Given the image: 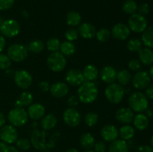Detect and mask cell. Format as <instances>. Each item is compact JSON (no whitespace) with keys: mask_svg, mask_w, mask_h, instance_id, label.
<instances>
[{"mask_svg":"<svg viewBox=\"0 0 153 152\" xmlns=\"http://www.w3.org/2000/svg\"><path fill=\"white\" fill-rule=\"evenodd\" d=\"M98 88L92 81L85 80L78 89V98L84 104H91L97 100L98 97Z\"/></svg>","mask_w":153,"mask_h":152,"instance_id":"6da1fadb","label":"cell"},{"mask_svg":"<svg viewBox=\"0 0 153 152\" xmlns=\"http://www.w3.org/2000/svg\"><path fill=\"white\" fill-rule=\"evenodd\" d=\"M128 101L130 108L134 112L138 113L146 111L149 105L148 98L141 92H134L131 93Z\"/></svg>","mask_w":153,"mask_h":152,"instance_id":"7a4b0ae2","label":"cell"},{"mask_svg":"<svg viewBox=\"0 0 153 152\" xmlns=\"http://www.w3.org/2000/svg\"><path fill=\"white\" fill-rule=\"evenodd\" d=\"M105 95L109 102L117 104L120 103L123 99L125 90L119 83H112L106 87Z\"/></svg>","mask_w":153,"mask_h":152,"instance_id":"3957f363","label":"cell"},{"mask_svg":"<svg viewBox=\"0 0 153 152\" xmlns=\"http://www.w3.org/2000/svg\"><path fill=\"white\" fill-rule=\"evenodd\" d=\"M48 67L55 72H60L65 69L67 65V60L65 56L59 52H52L49 55L46 61Z\"/></svg>","mask_w":153,"mask_h":152,"instance_id":"277c9868","label":"cell"},{"mask_svg":"<svg viewBox=\"0 0 153 152\" xmlns=\"http://www.w3.org/2000/svg\"><path fill=\"white\" fill-rule=\"evenodd\" d=\"M7 119L13 126L22 127L28 122V115L24 108L15 107L9 111Z\"/></svg>","mask_w":153,"mask_h":152,"instance_id":"5b68a950","label":"cell"},{"mask_svg":"<svg viewBox=\"0 0 153 152\" xmlns=\"http://www.w3.org/2000/svg\"><path fill=\"white\" fill-rule=\"evenodd\" d=\"M7 56L14 62H22L28 57V51L26 46L19 43L10 45L7 49Z\"/></svg>","mask_w":153,"mask_h":152,"instance_id":"8992f818","label":"cell"},{"mask_svg":"<svg viewBox=\"0 0 153 152\" xmlns=\"http://www.w3.org/2000/svg\"><path fill=\"white\" fill-rule=\"evenodd\" d=\"M20 26L15 19H7L1 22L0 25V32L3 37L12 38L18 35Z\"/></svg>","mask_w":153,"mask_h":152,"instance_id":"52a82bcc","label":"cell"},{"mask_svg":"<svg viewBox=\"0 0 153 152\" xmlns=\"http://www.w3.org/2000/svg\"><path fill=\"white\" fill-rule=\"evenodd\" d=\"M128 26L133 32L143 33L147 28V20L144 16L135 13L131 15L128 19Z\"/></svg>","mask_w":153,"mask_h":152,"instance_id":"ba28073f","label":"cell"},{"mask_svg":"<svg viewBox=\"0 0 153 152\" xmlns=\"http://www.w3.org/2000/svg\"><path fill=\"white\" fill-rule=\"evenodd\" d=\"M13 80L18 87L22 89H26L32 83V76L26 70L19 69L14 72Z\"/></svg>","mask_w":153,"mask_h":152,"instance_id":"9c48e42d","label":"cell"},{"mask_svg":"<svg viewBox=\"0 0 153 152\" xmlns=\"http://www.w3.org/2000/svg\"><path fill=\"white\" fill-rule=\"evenodd\" d=\"M0 139L7 144H13L18 139V132L14 126L4 125L0 129Z\"/></svg>","mask_w":153,"mask_h":152,"instance_id":"30bf717a","label":"cell"},{"mask_svg":"<svg viewBox=\"0 0 153 152\" xmlns=\"http://www.w3.org/2000/svg\"><path fill=\"white\" fill-rule=\"evenodd\" d=\"M131 81L134 88L137 89H144L150 84L151 77L147 72L138 71L134 75Z\"/></svg>","mask_w":153,"mask_h":152,"instance_id":"8fae6325","label":"cell"},{"mask_svg":"<svg viewBox=\"0 0 153 152\" xmlns=\"http://www.w3.org/2000/svg\"><path fill=\"white\" fill-rule=\"evenodd\" d=\"M63 119L68 126L75 128L80 124L82 121V116L80 113L74 107H69L64 112Z\"/></svg>","mask_w":153,"mask_h":152,"instance_id":"7c38bea8","label":"cell"},{"mask_svg":"<svg viewBox=\"0 0 153 152\" xmlns=\"http://www.w3.org/2000/svg\"><path fill=\"white\" fill-rule=\"evenodd\" d=\"M66 80L71 86H79L85 81V79L81 70L72 69L66 73Z\"/></svg>","mask_w":153,"mask_h":152,"instance_id":"4fadbf2b","label":"cell"},{"mask_svg":"<svg viewBox=\"0 0 153 152\" xmlns=\"http://www.w3.org/2000/svg\"><path fill=\"white\" fill-rule=\"evenodd\" d=\"M130 29L128 25L123 23H117L114 25L111 30V34L114 38L118 40H125L129 37Z\"/></svg>","mask_w":153,"mask_h":152,"instance_id":"5bb4252c","label":"cell"},{"mask_svg":"<svg viewBox=\"0 0 153 152\" xmlns=\"http://www.w3.org/2000/svg\"><path fill=\"white\" fill-rule=\"evenodd\" d=\"M115 117L118 122L128 125L133 122L134 113L130 107H122L117 111Z\"/></svg>","mask_w":153,"mask_h":152,"instance_id":"9a60e30c","label":"cell"},{"mask_svg":"<svg viewBox=\"0 0 153 152\" xmlns=\"http://www.w3.org/2000/svg\"><path fill=\"white\" fill-rule=\"evenodd\" d=\"M101 137L105 141L113 142L117 139L119 135L118 129L113 125H106L102 127L100 131Z\"/></svg>","mask_w":153,"mask_h":152,"instance_id":"2e32d148","label":"cell"},{"mask_svg":"<svg viewBox=\"0 0 153 152\" xmlns=\"http://www.w3.org/2000/svg\"><path fill=\"white\" fill-rule=\"evenodd\" d=\"M117 72L116 69L111 66H104L100 71V78L104 83L110 84L114 83L117 80Z\"/></svg>","mask_w":153,"mask_h":152,"instance_id":"e0dca14e","label":"cell"},{"mask_svg":"<svg viewBox=\"0 0 153 152\" xmlns=\"http://www.w3.org/2000/svg\"><path fill=\"white\" fill-rule=\"evenodd\" d=\"M51 94L55 98H64L68 94L69 87L64 82H55L50 86Z\"/></svg>","mask_w":153,"mask_h":152,"instance_id":"ac0fdd59","label":"cell"},{"mask_svg":"<svg viewBox=\"0 0 153 152\" xmlns=\"http://www.w3.org/2000/svg\"><path fill=\"white\" fill-rule=\"evenodd\" d=\"M79 34L85 39L94 38L97 34V29L95 26L89 22H84L80 24L78 28Z\"/></svg>","mask_w":153,"mask_h":152,"instance_id":"d6986e66","label":"cell"},{"mask_svg":"<svg viewBox=\"0 0 153 152\" xmlns=\"http://www.w3.org/2000/svg\"><path fill=\"white\" fill-rule=\"evenodd\" d=\"M45 112H46L45 107L41 104L35 103V104H31L28 107L27 113L31 119L39 120L45 116Z\"/></svg>","mask_w":153,"mask_h":152,"instance_id":"ffe728a7","label":"cell"},{"mask_svg":"<svg viewBox=\"0 0 153 152\" xmlns=\"http://www.w3.org/2000/svg\"><path fill=\"white\" fill-rule=\"evenodd\" d=\"M34 95L29 91H24L19 95V98L15 101V107L23 108L25 107H29L33 102Z\"/></svg>","mask_w":153,"mask_h":152,"instance_id":"44dd1931","label":"cell"},{"mask_svg":"<svg viewBox=\"0 0 153 152\" xmlns=\"http://www.w3.org/2000/svg\"><path fill=\"white\" fill-rule=\"evenodd\" d=\"M139 61L145 66H151L153 64V51L149 48H142L138 52Z\"/></svg>","mask_w":153,"mask_h":152,"instance_id":"7402d4cb","label":"cell"},{"mask_svg":"<svg viewBox=\"0 0 153 152\" xmlns=\"http://www.w3.org/2000/svg\"><path fill=\"white\" fill-rule=\"evenodd\" d=\"M133 123L135 128L138 131H144L149 126V119L143 113H138L133 119Z\"/></svg>","mask_w":153,"mask_h":152,"instance_id":"603a6c76","label":"cell"},{"mask_svg":"<svg viewBox=\"0 0 153 152\" xmlns=\"http://www.w3.org/2000/svg\"><path fill=\"white\" fill-rule=\"evenodd\" d=\"M129 147L126 141L123 139H116L111 142L108 152H128Z\"/></svg>","mask_w":153,"mask_h":152,"instance_id":"cb8c5ba5","label":"cell"},{"mask_svg":"<svg viewBox=\"0 0 153 152\" xmlns=\"http://www.w3.org/2000/svg\"><path fill=\"white\" fill-rule=\"evenodd\" d=\"M82 73H83L85 80H88V81H94V80H95L99 77V74H100L98 69L95 66L91 65V64L86 66L84 68Z\"/></svg>","mask_w":153,"mask_h":152,"instance_id":"d4e9b609","label":"cell"},{"mask_svg":"<svg viewBox=\"0 0 153 152\" xmlns=\"http://www.w3.org/2000/svg\"><path fill=\"white\" fill-rule=\"evenodd\" d=\"M57 122L58 121H57V118L55 117V115L50 113V114L46 115L42 118L40 125L43 129L49 131V130H52V128H55Z\"/></svg>","mask_w":153,"mask_h":152,"instance_id":"484cf974","label":"cell"},{"mask_svg":"<svg viewBox=\"0 0 153 152\" xmlns=\"http://www.w3.org/2000/svg\"><path fill=\"white\" fill-rule=\"evenodd\" d=\"M80 144L86 150H90L95 145V138L90 133H85L80 137Z\"/></svg>","mask_w":153,"mask_h":152,"instance_id":"4316f807","label":"cell"},{"mask_svg":"<svg viewBox=\"0 0 153 152\" xmlns=\"http://www.w3.org/2000/svg\"><path fill=\"white\" fill-rule=\"evenodd\" d=\"M135 131L134 128L129 125H124L120 128L119 131V134L121 137V139L125 141L131 140L134 137Z\"/></svg>","mask_w":153,"mask_h":152,"instance_id":"83f0119b","label":"cell"},{"mask_svg":"<svg viewBox=\"0 0 153 152\" xmlns=\"http://www.w3.org/2000/svg\"><path fill=\"white\" fill-rule=\"evenodd\" d=\"M142 43L147 48L153 49V26L147 27L142 34Z\"/></svg>","mask_w":153,"mask_h":152,"instance_id":"f1b7e54d","label":"cell"},{"mask_svg":"<svg viewBox=\"0 0 153 152\" xmlns=\"http://www.w3.org/2000/svg\"><path fill=\"white\" fill-rule=\"evenodd\" d=\"M67 25L71 27L77 26L80 25L82 22V16L79 12L73 10L67 13Z\"/></svg>","mask_w":153,"mask_h":152,"instance_id":"f546056e","label":"cell"},{"mask_svg":"<svg viewBox=\"0 0 153 152\" xmlns=\"http://www.w3.org/2000/svg\"><path fill=\"white\" fill-rule=\"evenodd\" d=\"M60 51L64 56L70 57L74 55L76 52V46L72 42L64 41L61 44Z\"/></svg>","mask_w":153,"mask_h":152,"instance_id":"4dcf8cb0","label":"cell"},{"mask_svg":"<svg viewBox=\"0 0 153 152\" xmlns=\"http://www.w3.org/2000/svg\"><path fill=\"white\" fill-rule=\"evenodd\" d=\"M28 51L32 53H40L43 51L45 48V44L42 40H31L26 46Z\"/></svg>","mask_w":153,"mask_h":152,"instance_id":"1f68e13d","label":"cell"},{"mask_svg":"<svg viewBox=\"0 0 153 152\" xmlns=\"http://www.w3.org/2000/svg\"><path fill=\"white\" fill-rule=\"evenodd\" d=\"M117 80H118L119 84L121 86H126L128 84L131 80V75L130 72L127 69H122L119 71L117 74Z\"/></svg>","mask_w":153,"mask_h":152,"instance_id":"d6a6232c","label":"cell"},{"mask_svg":"<svg viewBox=\"0 0 153 152\" xmlns=\"http://www.w3.org/2000/svg\"><path fill=\"white\" fill-rule=\"evenodd\" d=\"M123 10L126 13L132 15L137 10V4L134 0H126L123 4Z\"/></svg>","mask_w":153,"mask_h":152,"instance_id":"836d02e7","label":"cell"},{"mask_svg":"<svg viewBox=\"0 0 153 152\" xmlns=\"http://www.w3.org/2000/svg\"><path fill=\"white\" fill-rule=\"evenodd\" d=\"M141 40L138 38H132L127 43V49L132 52H138L142 49Z\"/></svg>","mask_w":153,"mask_h":152,"instance_id":"e575fe53","label":"cell"},{"mask_svg":"<svg viewBox=\"0 0 153 152\" xmlns=\"http://www.w3.org/2000/svg\"><path fill=\"white\" fill-rule=\"evenodd\" d=\"M99 116L95 112H89L85 116V122L88 127H94L98 123Z\"/></svg>","mask_w":153,"mask_h":152,"instance_id":"d590c367","label":"cell"},{"mask_svg":"<svg viewBox=\"0 0 153 152\" xmlns=\"http://www.w3.org/2000/svg\"><path fill=\"white\" fill-rule=\"evenodd\" d=\"M61 44V42L58 38L52 37V38L49 39L46 42V48H47L48 50L52 52H58L60 50Z\"/></svg>","mask_w":153,"mask_h":152,"instance_id":"8d00e7d4","label":"cell"},{"mask_svg":"<svg viewBox=\"0 0 153 152\" xmlns=\"http://www.w3.org/2000/svg\"><path fill=\"white\" fill-rule=\"evenodd\" d=\"M111 33L107 28H101L100 30H99L98 31H97V34H96V37L97 39L101 43H104V42L108 41L109 40V38L111 37Z\"/></svg>","mask_w":153,"mask_h":152,"instance_id":"74e56055","label":"cell"},{"mask_svg":"<svg viewBox=\"0 0 153 152\" xmlns=\"http://www.w3.org/2000/svg\"><path fill=\"white\" fill-rule=\"evenodd\" d=\"M11 66V60L7 55L0 53V69L7 70Z\"/></svg>","mask_w":153,"mask_h":152,"instance_id":"f35d334b","label":"cell"},{"mask_svg":"<svg viewBox=\"0 0 153 152\" xmlns=\"http://www.w3.org/2000/svg\"><path fill=\"white\" fill-rule=\"evenodd\" d=\"M16 148L21 151H27L31 148L30 141L26 138H22L17 139L16 142Z\"/></svg>","mask_w":153,"mask_h":152,"instance_id":"ab89813d","label":"cell"},{"mask_svg":"<svg viewBox=\"0 0 153 152\" xmlns=\"http://www.w3.org/2000/svg\"><path fill=\"white\" fill-rule=\"evenodd\" d=\"M79 32H78V30H76V28H69L67 30L65 33V38L67 39V41L73 42L75 40H77V38L79 37Z\"/></svg>","mask_w":153,"mask_h":152,"instance_id":"60d3db41","label":"cell"},{"mask_svg":"<svg viewBox=\"0 0 153 152\" xmlns=\"http://www.w3.org/2000/svg\"><path fill=\"white\" fill-rule=\"evenodd\" d=\"M128 68L130 70L134 72H138L140 71V68H141V63L139 60L137 59H132L130 60L128 62Z\"/></svg>","mask_w":153,"mask_h":152,"instance_id":"b9f144b4","label":"cell"},{"mask_svg":"<svg viewBox=\"0 0 153 152\" xmlns=\"http://www.w3.org/2000/svg\"><path fill=\"white\" fill-rule=\"evenodd\" d=\"M14 0H0V10H7L12 7Z\"/></svg>","mask_w":153,"mask_h":152,"instance_id":"7bdbcfd3","label":"cell"},{"mask_svg":"<svg viewBox=\"0 0 153 152\" xmlns=\"http://www.w3.org/2000/svg\"><path fill=\"white\" fill-rule=\"evenodd\" d=\"M94 151L95 152H105L107 145L104 141H99L95 142L94 145Z\"/></svg>","mask_w":153,"mask_h":152,"instance_id":"ee69618b","label":"cell"},{"mask_svg":"<svg viewBox=\"0 0 153 152\" xmlns=\"http://www.w3.org/2000/svg\"><path fill=\"white\" fill-rule=\"evenodd\" d=\"M137 12L139 14L143 15V16H145V15L147 14L149 12V6L147 3H142L139 5V7H137Z\"/></svg>","mask_w":153,"mask_h":152,"instance_id":"f6af8a7d","label":"cell"},{"mask_svg":"<svg viewBox=\"0 0 153 152\" xmlns=\"http://www.w3.org/2000/svg\"><path fill=\"white\" fill-rule=\"evenodd\" d=\"M79 99L78 98V96H76V95H71L70 98L67 100V104L68 106H70V107H76V106L79 104Z\"/></svg>","mask_w":153,"mask_h":152,"instance_id":"bcb514c9","label":"cell"},{"mask_svg":"<svg viewBox=\"0 0 153 152\" xmlns=\"http://www.w3.org/2000/svg\"><path fill=\"white\" fill-rule=\"evenodd\" d=\"M38 87H39V89H40L41 92H45L49 90V89H50V85H49V82L48 81L43 80V81H41L40 83H39Z\"/></svg>","mask_w":153,"mask_h":152,"instance_id":"7dc6e473","label":"cell"},{"mask_svg":"<svg viewBox=\"0 0 153 152\" xmlns=\"http://www.w3.org/2000/svg\"><path fill=\"white\" fill-rule=\"evenodd\" d=\"M136 152H153V148L151 145H143L139 146Z\"/></svg>","mask_w":153,"mask_h":152,"instance_id":"c3c4849f","label":"cell"},{"mask_svg":"<svg viewBox=\"0 0 153 152\" xmlns=\"http://www.w3.org/2000/svg\"><path fill=\"white\" fill-rule=\"evenodd\" d=\"M148 98L149 99H153V83L149 84L148 87L146 89V94Z\"/></svg>","mask_w":153,"mask_h":152,"instance_id":"681fc988","label":"cell"},{"mask_svg":"<svg viewBox=\"0 0 153 152\" xmlns=\"http://www.w3.org/2000/svg\"><path fill=\"white\" fill-rule=\"evenodd\" d=\"M6 44V41H5V38L4 37H3L1 34H0V53L3 51L4 49V46H5Z\"/></svg>","mask_w":153,"mask_h":152,"instance_id":"f907efd6","label":"cell"},{"mask_svg":"<svg viewBox=\"0 0 153 152\" xmlns=\"http://www.w3.org/2000/svg\"><path fill=\"white\" fill-rule=\"evenodd\" d=\"M6 122V117L4 114L1 112H0V128L4 125Z\"/></svg>","mask_w":153,"mask_h":152,"instance_id":"816d5d0a","label":"cell"},{"mask_svg":"<svg viewBox=\"0 0 153 152\" xmlns=\"http://www.w3.org/2000/svg\"><path fill=\"white\" fill-rule=\"evenodd\" d=\"M4 152H19V149L16 147H13V146H8L6 148L5 150L4 151Z\"/></svg>","mask_w":153,"mask_h":152,"instance_id":"f5cc1de1","label":"cell"},{"mask_svg":"<svg viewBox=\"0 0 153 152\" xmlns=\"http://www.w3.org/2000/svg\"><path fill=\"white\" fill-rule=\"evenodd\" d=\"M7 147V143L4 142L3 141H0V152H4V151L5 150L6 148Z\"/></svg>","mask_w":153,"mask_h":152,"instance_id":"db71d44e","label":"cell"},{"mask_svg":"<svg viewBox=\"0 0 153 152\" xmlns=\"http://www.w3.org/2000/svg\"><path fill=\"white\" fill-rule=\"evenodd\" d=\"M149 76H150L151 79H152V80H153V64H152V65H151L150 69H149Z\"/></svg>","mask_w":153,"mask_h":152,"instance_id":"11a10c76","label":"cell"},{"mask_svg":"<svg viewBox=\"0 0 153 152\" xmlns=\"http://www.w3.org/2000/svg\"><path fill=\"white\" fill-rule=\"evenodd\" d=\"M66 152H79V151L76 148H70L67 151H66Z\"/></svg>","mask_w":153,"mask_h":152,"instance_id":"9f6ffc18","label":"cell"},{"mask_svg":"<svg viewBox=\"0 0 153 152\" xmlns=\"http://www.w3.org/2000/svg\"><path fill=\"white\" fill-rule=\"evenodd\" d=\"M150 144H151V146L153 148V136L150 139Z\"/></svg>","mask_w":153,"mask_h":152,"instance_id":"6f0895ef","label":"cell"},{"mask_svg":"<svg viewBox=\"0 0 153 152\" xmlns=\"http://www.w3.org/2000/svg\"><path fill=\"white\" fill-rule=\"evenodd\" d=\"M85 152H95V151H94L91 150V149H90V150H87V151H85Z\"/></svg>","mask_w":153,"mask_h":152,"instance_id":"680465c9","label":"cell"},{"mask_svg":"<svg viewBox=\"0 0 153 152\" xmlns=\"http://www.w3.org/2000/svg\"><path fill=\"white\" fill-rule=\"evenodd\" d=\"M1 21H0V25H1Z\"/></svg>","mask_w":153,"mask_h":152,"instance_id":"91938a15","label":"cell"}]
</instances>
